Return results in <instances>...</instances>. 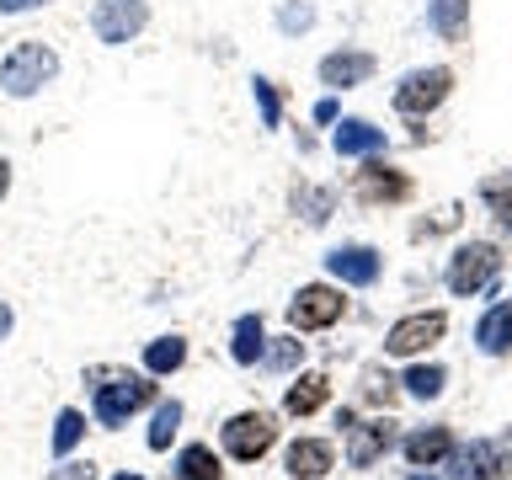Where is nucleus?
Returning <instances> with one entry per match:
<instances>
[{"label":"nucleus","instance_id":"nucleus-31","mask_svg":"<svg viewBox=\"0 0 512 480\" xmlns=\"http://www.w3.org/2000/svg\"><path fill=\"white\" fill-rule=\"evenodd\" d=\"M48 480H96V464L91 459H64Z\"/></svg>","mask_w":512,"mask_h":480},{"label":"nucleus","instance_id":"nucleus-30","mask_svg":"<svg viewBox=\"0 0 512 480\" xmlns=\"http://www.w3.org/2000/svg\"><path fill=\"white\" fill-rule=\"evenodd\" d=\"M486 203L496 208V224H502V230H512V187L486 182Z\"/></svg>","mask_w":512,"mask_h":480},{"label":"nucleus","instance_id":"nucleus-34","mask_svg":"<svg viewBox=\"0 0 512 480\" xmlns=\"http://www.w3.org/2000/svg\"><path fill=\"white\" fill-rule=\"evenodd\" d=\"M11 326H16V315H11V304L0 299V342H6V336H11Z\"/></svg>","mask_w":512,"mask_h":480},{"label":"nucleus","instance_id":"nucleus-24","mask_svg":"<svg viewBox=\"0 0 512 480\" xmlns=\"http://www.w3.org/2000/svg\"><path fill=\"white\" fill-rule=\"evenodd\" d=\"M176 427H182V400H160V406H155V422H150V438H144V443H150L155 454H166L171 438H176Z\"/></svg>","mask_w":512,"mask_h":480},{"label":"nucleus","instance_id":"nucleus-14","mask_svg":"<svg viewBox=\"0 0 512 480\" xmlns=\"http://www.w3.org/2000/svg\"><path fill=\"white\" fill-rule=\"evenodd\" d=\"M400 454L411 459V470H432L438 459L454 454V432H448V427H416V432H406Z\"/></svg>","mask_w":512,"mask_h":480},{"label":"nucleus","instance_id":"nucleus-15","mask_svg":"<svg viewBox=\"0 0 512 480\" xmlns=\"http://www.w3.org/2000/svg\"><path fill=\"white\" fill-rule=\"evenodd\" d=\"M331 150L336 155H379L384 150V128H374L368 118H342L336 123V134H331Z\"/></svg>","mask_w":512,"mask_h":480},{"label":"nucleus","instance_id":"nucleus-33","mask_svg":"<svg viewBox=\"0 0 512 480\" xmlns=\"http://www.w3.org/2000/svg\"><path fill=\"white\" fill-rule=\"evenodd\" d=\"M48 0H0V16H22V11H38Z\"/></svg>","mask_w":512,"mask_h":480},{"label":"nucleus","instance_id":"nucleus-20","mask_svg":"<svg viewBox=\"0 0 512 480\" xmlns=\"http://www.w3.org/2000/svg\"><path fill=\"white\" fill-rule=\"evenodd\" d=\"M454 480H496V443H470V448H454Z\"/></svg>","mask_w":512,"mask_h":480},{"label":"nucleus","instance_id":"nucleus-1","mask_svg":"<svg viewBox=\"0 0 512 480\" xmlns=\"http://www.w3.org/2000/svg\"><path fill=\"white\" fill-rule=\"evenodd\" d=\"M91 379H102L91 390V416L107 432L128 427V416H139L144 406H155V379L150 374H112V368H96Z\"/></svg>","mask_w":512,"mask_h":480},{"label":"nucleus","instance_id":"nucleus-26","mask_svg":"<svg viewBox=\"0 0 512 480\" xmlns=\"http://www.w3.org/2000/svg\"><path fill=\"white\" fill-rule=\"evenodd\" d=\"M400 384H406V395H416V400H438V395H443V384H448V374H443L438 363H416Z\"/></svg>","mask_w":512,"mask_h":480},{"label":"nucleus","instance_id":"nucleus-7","mask_svg":"<svg viewBox=\"0 0 512 480\" xmlns=\"http://www.w3.org/2000/svg\"><path fill=\"white\" fill-rule=\"evenodd\" d=\"M448 91H454V70H443V64H432V70H411L395 86V112H406V118H427L432 107H443Z\"/></svg>","mask_w":512,"mask_h":480},{"label":"nucleus","instance_id":"nucleus-4","mask_svg":"<svg viewBox=\"0 0 512 480\" xmlns=\"http://www.w3.org/2000/svg\"><path fill=\"white\" fill-rule=\"evenodd\" d=\"M496 267H502V251H496L491 240H464V246L448 256L443 283H448V294L470 299V294H480V288L496 278Z\"/></svg>","mask_w":512,"mask_h":480},{"label":"nucleus","instance_id":"nucleus-36","mask_svg":"<svg viewBox=\"0 0 512 480\" xmlns=\"http://www.w3.org/2000/svg\"><path fill=\"white\" fill-rule=\"evenodd\" d=\"M6 192H11V160L0 155V198H6Z\"/></svg>","mask_w":512,"mask_h":480},{"label":"nucleus","instance_id":"nucleus-21","mask_svg":"<svg viewBox=\"0 0 512 480\" xmlns=\"http://www.w3.org/2000/svg\"><path fill=\"white\" fill-rule=\"evenodd\" d=\"M171 470H176V480H224V464L208 443H187Z\"/></svg>","mask_w":512,"mask_h":480},{"label":"nucleus","instance_id":"nucleus-8","mask_svg":"<svg viewBox=\"0 0 512 480\" xmlns=\"http://www.w3.org/2000/svg\"><path fill=\"white\" fill-rule=\"evenodd\" d=\"M443 331H448L443 310L406 315V320H395V326L384 331V352H390V358H416V352H427L432 342H443Z\"/></svg>","mask_w":512,"mask_h":480},{"label":"nucleus","instance_id":"nucleus-29","mask_svg":"<svg viewBox=\"0 0 512 480\" xmlns=\"http://www.w3.org/2000/svg\"><path fill=\"white\" fill-rule=\"evenodd\" d=\"M294 203L304 208V219H310V224H326V219H331V192L299 187V192H294Z\"/></svg>","mask_w":512,"mask_h":480},{"label":"nucleus","instance_id":"nucleus-19","mask_svg":"<svg viewBox=\"0 0 512 480\" xmlns=\"http://www.w3.org/2000/svg\"><path fill=\"white\" fill-rule=\"evenodd\" d=\"M187 363V336H155L150 347H144V374L150 379H166V374H176V368Z\"/></svg>","mask_w":512,"mask_h":480},{"label":"nucleus","instance_id":"nucleus-10","mask_svg":"<svg viewBox=\"0 0 512 480\" xmlns=\"http://www.w3.org/2000/svg\"><path fill=\"white\" fill-rule=\"evenodd\" d=\"M390 448H395V422L390 416H368V422H358L347 438V464L352 470H368V464H379Z\"/></svg>","mask_w":512,"mask_h":480},{"label":"nucleus","instance_id":"nucleus-25","mask_svg":"<svg viewBox=\"0 0 512 480\" xmlns=\"http://www.w3.org/2000/svg\"><path fill=\"white\" fill-rule=\"evenodd\" d=\"M80 438H86V416H80L75 406H64V411L54 416V454H59V459H70Z\"/></svg>","mask_w":512,"mask_h":480},{"label":"nucleus","instance_id":"nucleus-2","mask_svg":"<svg viewBox=\"0 0 512 480\" xmlns=\"http://www.w3.org/2000/svg\"><path fill=\"white\" fill-rule=\"evenodd\" d=\"M59 75V54L48 43H38V38H27V43H16L6 59H0V91L6 96H38L48 80Z\"/></svg>","mask_w":512,"mask_h":480},{"label":"nucleus","instance_id":"nucleus-38","mask_svg":"<svg viewBox=\"0 0 512 480\" xmlns=\"http://www.w3.org/2000/svg\"><path fill=\"white\" fill-rule=\"evenodd\" d=\"M411 480H432V475H427V470H411Z\"/></svg>","mask_w":512,"mask_h":480},{"label":"nucleus","instance_id":"nucleus-37","mask_svg":"<svg viewBox=\"0 0 512 480\" xmlns=\"http://www.w3.org/2000/svg\"><path fill=\"white\" fill-rule=\"evenodd\" d=\"M112 480H144L139 470H123V475H112Z\"/></svg>","mask_w":512,"mask_h":480},{"label":"nucleus","instance_id":"nucleus-28","mask_svg":"<svg viewBox=\"0 0 512 480\" xmlns=\"http://www.w3.org/2000/svg\"><path fill=\"white\" fill-rule=\"evenodd\" d=\"M278 27L288 32V38H294V32H310L315 27V6H310V0H283V6H278Z\"/></svg>","mask_w":512,"mask_h":480},{"label":"nucleus","instance_id":"nucleus-22","mask_svg":"<svg viewBox=\"0 0 512 480\" xmlns=\"http://www.w3.org/2000/svg\"><path fill=\"white\" fill-rule=\"evenodd\" d=\"M432 32L459 43L470 32V0H432Z\"/></svg>","mask_w":512,"mask_h":480},{"label":"nucleus","instance_id":"nucleus-12","mask_svg":"<svg viewBox=\"0 0 512 480\" xmlns=\"http://www.w3.org/2000/svg\"><path fill=\"white\" fill-rule=\"evenodd\" d=\"M331 464H336V448L326 438H294L283 448V470L294 480H320L331 475Z\"/></svg>","mask_w":512,"mask_h":480},{"label":"nucleus","instance_id":"nucleus-23","mask_svg":"<svg viewBox=\"0 0 512 480\" xmlns=\"http://www.w3.org/2000/svg\"><path fill=\"white\" fill-rule=\"evenodd\" d=\"M299 363H304L299 331H294V336H272V342L262 347V368H272V374H294Z\"/></svg>","mask_w":512,"mask_h":480},{"label":"nucleus","instance_id":"nucleus-17","mask_svg":"<svg viewBox=\"0 0 512 480\" xmlns=\"http://www.w3.org/2000/svg\"><path fill=\"white\" fill-rule=\"evenodd\" d=\"M475 347H480V352H491V358L512 352V304H491V310L480 315V326H475Z\"/></svg>","mask_w":512,"mask_h":480},{"label":"nucleus","instance_id":"nucleus-18","mask_svg":"<svg viewBox=\"0 0 512 480\" xmlns=\"http://www.w3.org/2000/svg\"><path fill=\"white\" fill-rule=\"evenodd\" d=\"M262 347H267L262 315H240L235 331H230V358H235L240 368H251V363H262Z\"/></svg>","mask_w":512,"mask_h":480},{"label":"nucleus","instance_id":"nucleus-9","mask_svg":"<svg viewBox=\"0 0 512 480\" xmlns=\"http://www.w3.org/2000/svg\"><path fill=\"white\" fill-rule=\"evenodd\" d=\"M352 192H358V203L379 208V203H406L411 198V176L384 166V160H368V166L358 171V182H352Z\"/></svg>","mask_w":512,"mask_h":480},{"label":"nucleus","instance_id":"nucleus-6","mask_svg":"<svg viewBox=\"0 0 512 480\" xmlns=\"http://www.w3.org/2000/svg\"><path fill=\"white\" fill-rule=\"evenodd\" d=\"M342 315H347V299H342V288H331V283H304L294 294V304H288V326L294 331H326Z\"/></svg>","mask_w":512,"mask_h":480},{"label":"nucleus","instance_id":"nucleus-13","mask_svg":"<svg viewBox=\"0 0 512 480\" xmlns=\"http://www.w3.org/2000/svg\"><path fill=\"white\" fill-rule=\"evenodd\" d=\"M368 75H374V54H368V48H342V54L320 59V86L347 91V86H363Z\"/></svg>","mask_w":512,"mask_h":480},{"label":"nucleus","instance_id":"nucleus-32","mask_svg":"<svg viewBox=\"0 0 512 480\" xmlns=\"http://www.w3.org/2000/svg\"><path fill=\"white\" fill-rule=\"evenodd\" d=\"M368 395L390 406V400H395V379H379V374H368Z\"/></svg>","mask_w":512,"mask_h":480},{"label":"nucleus","instance_id":"nucleus-5","mask_svg":"<svg viewBox=\"0 0 512 480\" xmlns=\"http://www.w3.org/2000/svg\"><path fill=\"white\" fill-rule=\"evenodd\" d=\"M144 27H150V0H96V11H91V32L107 48L134 43Z\"/></svg>","mask_w":512,"mask_h":480},{"label":"nucleus","instance_id":"nucleus-16","mask_svg":"<svg viewBox=\"0 0 512 480\" xmlns=\"http://www.w3.org/2000/svg\"><path fill=\"white\" fill-rule=\"evenodd\" d=\"M326 400H331V379H326V374H299V379L283 390V411H288V416H315Z\"/></svg>","mask_w":512,"mask_h":480},{"label":"nucleus","instance_id":"nucleus-3","mask_svg":"<svg viewBox=\"0 0 512 480\" xmlns=\"http://www.w3.org/2000/svg\"><path fill=\"white\" fill-rule=\"evenodd\" d=\"M219 438H224V454L235 464H256L272 443H278V416L272 411H235L230 422L219 427Z\"/></svg>","mask_w":512,"mask_h":480},{"label":"nucleus","instance_id":"nucleus-27","mask_svg":"<svg viewBox=\"0 0 512 480\" xmlns=\"http://www.w3.org/2000/svg\"><path fill=\"white\" fill-rule=\"evenodd\" d=\"M251 96H256V112H262V128H278L283 123V102H278V86L267 75L251 80Z\"/></svg>","mask_w":512,"mask_h":480},{"label":"nucleus","instance_id":"nucleus-35","mask_svg":"<svg viewBox=\"0 0 512 480\" xmlns=\"http://www.w3.org/2000/svg\"><path fill=\"white\" fill-rule=\"evenodd\" d=\"M315 123H336V102H331V96H326V102L315 107Z\"/></svg>","mask_w":512,"mask_h":480},{"label":"nucleus","instance_id":"nucleus-11","mask_svg":"<svg viewBox=\"0 0 512 480\" xmlns=\"http://www.w3.org/2000/svg\"><path fill=\"white\" fill-rule=\"evenodd\" d=\"M326 272H331L336 283H347V288H368V283H379L384 256L374 246H336L326 256Z\"/></svg>","mask_w":512,"mask_h":480}]
</instances>
